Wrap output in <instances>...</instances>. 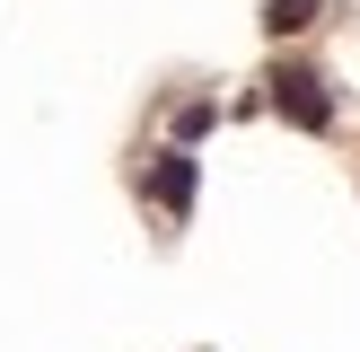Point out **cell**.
Segmentation results:
<instances>
[{"instance_id": "6da1fadb", "label": "cell", "mask_w": 360, "mask_h": 352, "mask_svg": "<svg viewBox=\"0 0 360 352\" xmlns=\"http://www.w3.org/2000/svg\"><path fill=\"white\" fill-rule=\"evenodd\" d=\"M273 115L299 123V132H326V123H334V97H326V80H316L308 62H290V70H273Z\"/></svg>"}, {"instance_id": "7a4b0ae2", "label": "cell", "mask_w": 360, "mask_h": 352, "mask_svg": "<svg viewBox=\"0 0 360 352\" xmlns=\"http://www.w3.org/2000/svg\"><path fill=\"white\" fill-rule=\"evenodd\" d=\"M150 194H158V211H193V150H158L150 158Z\"/></svg>"}, {"instance_id": "3957f363", "label": "cell", "mask_w": 360, "mask_h": 352, "mask_svg": "<svg viewBox=\"0 0 360 352\" xmlns=\"http://www.w3.org/2000/svg\"><path fill=\"white\" fill-rule=\"evenodd\" d=\"M316 27V0H264V35H308Z\"/></svg>"}, {"instance_id": "277c9868", "label": "cell", "mask_w": 360, "mask_h": 352, "mask_svg": "<svg viewBox=\"0 0 360 352\" xmlns=\"http://www.w3.org/2000/svg\"><path fill=\"white\" fill-rule=\"evenodd\" d=\"M211 123H220V106H211V97H185V106H176V150H185V141H202Z\"/></svg>"}]
</instances>
